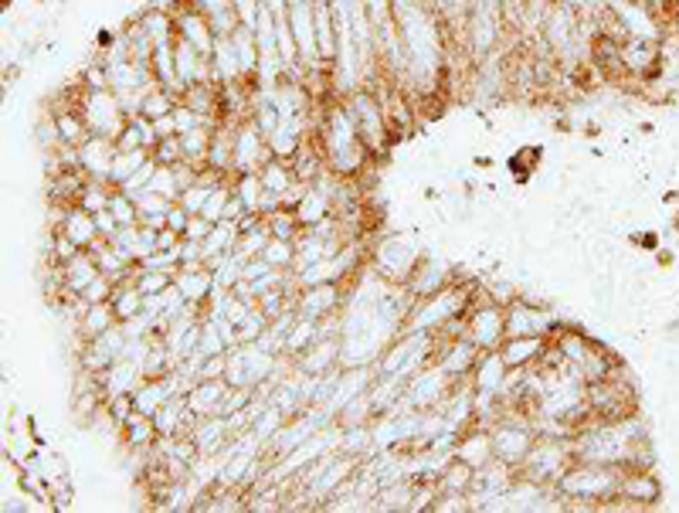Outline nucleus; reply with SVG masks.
Listing matches in <instances>:
<instances>
[{
	"instance_id": "26",
	"label": "nucleus",
	"mask_w": 679,
	"mask_h": 513,
	"mask_svg": "<svg viewBox=\"0 0 679 513\" xmlns=\"http://www.w3.org/2000/svg\"><path fill=\"white\" fill-rule=\"evenodd\" d=\"M153 154L150 150H120L116 154V160H112V187H123L133 174H136V170L139 167H144L147 160H150Z\"/></svg>"
},
{
	"instance_id": "19",
	"label": "nucleus",
	"mask_w": 679,
	"mask_h": 513,
	"mask_svg": "<svg viewBox=\"0 0 679 513\" xmlns=\"http://www.w3.org/2000/svg\"><path fill=\"white\" fill-rule=\"evenodd\" d=\"M211 78L221 85V89H224V85H238V82H245L232 35H218V41H214V51H211Z\"/></svg>"
},
{
	"instance_id": "25",
	"label": "nucleus",
	"mask_w": 679,
	"mask_h": 513,
	"mask_svg": "<svg viewBox=\"0 0 679 513\" xmlns=\"http://www.w3.org/2000/svg\"><path fill=\"white\" fill-rule=\"evenodd\" d=\"M232 194L242 201V208L248 215H259V205H262V178H259V170H248V174H235L232 178Z\"/></svg>"
},
{
	"instance_id": "9",
	"label": "nucleus",
	"mask_w": 679,
	"mask_h": 513,
	"mask_svg": "<svg viewBox=\"0 0 679 513\" xmlns=\"http://www.w3.org/2000/svg\"><path fill=\"white\" fill-rule=\"evenodd\" d=\"M466 337L479 351H499L506 340V306L486 300L479 290V296L466 309Z\"/></svg>"
},
{
	"instance_id": "21",
	"label": "nucleus",
	"mask_w": 679,
	"mask_h": 513,
	"mask_svg": "<svg viewBox=\"0 0 679 513\" xmlns=\"http://www.w3.org/2000/svg\"><path fill=\"white\" fill-rule=\"evenodd\" d=\"M293 211H296V218H299L303 228H317V224H323L326 218L336 215L333 211V197L320 184H309V191L303 194V201Z\"/></svg>"
},
{
	"instance_id": "10",
	"label": "nucleus",
	"mask_w": 679,
	"mask_h": 513,
	"mask_svg": "<svg viewBox=\"0 0 679 513\" xmlns=\"http://www.w3.org/2000/svg\"><path fill=\"white\" fill-rule=\"evenodd\" d=\"M452 282H459L456 279V266H452L448 259H439V255H432V252H424L418 259V266H415V272L408 276L405 290L415 300H424V296L442 293L445 286H452Z\"/></svg>"
},
{
	"instance_id": "15",
	"label": "nucleus",
	"mask_w": 679,
	"mask_h": 513,
	"mask_svg": "<svg viewBox=\"0 0 679 513\" xmlns=\"http://www.w3.org/2000/svg\"><path fill=\"white\" fill-rule=\"evenodd\" d=\"M452 455H456V460H462L466 466H472V469H483V466H490L496 455H493V436H490V425H479V422H472L469 429H462L459 432V442H456V449H452Z\"/></svg>"
},
{
	"instance_id": "1",
	"label": "nucleus",
	"mask_w": 679,
	"mask_h": 513,
	"mask_svg": "<svg viewBox=\"0 0 679 513\" xmlns=\"http://www.w3.org/2000/svg\"><path fill=\"white\" fill-rule=\"evenodd\" d=\"M317 139L323 147V157H326V167L340 178H350L357 181L360 174H367V167H371L374 154L367 150L363 136L350 117V109L344 99H323V109H320V123H317Z\"/></svg>"
},
{
	"instance_id": "18",
	"label": "nucleus",
	"mask_w": 679,
	"mask_h": 513,
	"mask_svg": "<svg viewBox=\"0 0 679 513\" xmlns=\"http://www.w3.org/2000/svg\"><path fill=\"white\" fill-rule=\"evenodd\" d=\"M96 279H99V262H96V255L85 248L72 262L62 266V296H82Z\"/></svg>"
},
{
	"instance_id": "36",
	"label": "nucleus",
	"mask_w": 679,
	"mask_h": 513,
	"mask_svg": "<svg viewBox=\"0 0 679 513\" xmlns=\"http://www.w3.org/2000/svg\"><path fill=\"white\" fill-rule=\"evenodd\" d=\"M672 35L679 38V11H676V17H672Z\"/></svg>"
},
{
	"instance_id": "27",
	"label": "nucleus",
	"mask_w": 679,
	"mask_h": 513,
	"mask_svg": "<svg viewBox=\"0 0 679 513\" xmlns=\"http://www.w3.org/2000/svg\"><path fill=\"white\" fill-rule=\"evenodd\" d=\"M262 259L272 266V269H282V272H293L296 266V242H286V239H272L262 252Z\"/></svg>"
},
{
	"instance_id": "13",
	"label": "nucleus",
	"mask_w": 679,
	"mask_h": 513,
	"mask_svg": "<svg viewBox=\"0 0 679 513\" xmlns=\"http://www.w3.org/2000/svg\"><path fill=\"white\" fill-rule=\"evenodd\" d=\"M120 154V144L112 136H99V133H89L78 144V160H82V174L89 181H106L112 184V160Z\"/></svg>"
},
{
	"instance_id": "6",
	"label": "nucleus",
	"mask_w": 679,
	"mask_h": 513,
	"mask_svg": "<svg viewBox=\"0 0 679 513\" xmlns=\"http://www.w3.org/2000/svg\"><path fill=\"white\" fill-rule=\"evenodd\" d=\"M575 463V445L571 439H554V436H536L533 449L527 452V460L517 473L544 483V487H557V479L571 469Z\"/></svg>"
},
{
	"instance_id": "4",
	"label": "nucleus",
	"mask_w": 679,
	"mask_h": 513,
	"mask_svg": "<svg viewBox=\"0 0 679 513\" xmlns=\"http://www.w3.org/2000/svg\"><path fill=\"white\" fill-rule=\"evenodd\" d=\"M421 255L424 252H421V245L411 235H405V232H387V235L374 239L371 248H367V259H371L367 266H371L381 279L405 286Z\"/></svg>"
},
{
	"instance_id": "24",
	"label": "nucleus",
	"mask_w": 679,
	"mask_h": 513,
	"mask_svg": "<svg viewBox=\"0 0 679 513\" xmlns=\"http://www.w3.org/2000/svg\"><path fill=\"white\" fill-rule=\"evenodd\" d=\"M112 309H116V317H120V323H126V320H136L139 313L147 309V296H144V290L136 286L133 279H126V282H116V293H112Z\"/></svg>"
},
{
	"instance_id": "23",
	"label": "nucleus",
	"mask_w": 679,
	"mask_h": 513,
	"mask_svg": "<svg viewBox=\"0 0 679 513\" xmlns=\"http://www.w3.org/2000/svg\"><path fill=\"white\" fill-rule=\"evenodd\" d=\"M259 178H262V187H266L269 194H279V197H286L289 187L299 181V178H296V170H293V163H289V160H282V157H269V160L259 167Z\"/></svg>"
},
{
	"instance_id": "28",
	"label": "nucleus",
	"mask_w": 679,
	"mask_h": 513,
	"mask_svg": "<svg viewBox=\"0 0 679 513\" xmlns=\"http://www.w3.org/2000/svg\"><path fill=\"white\" fill-rule=\"evenodd\" d=\"M266 221H269V228H272V239L296 242V239L303 235V224H299V218H296V211H293V208H279V211H275V215H269Z\"/></svg>"
},
{
	"instance_id": "17",
	"label": "nucleus",
	"mask_w": 679,
	"mask_h": 513,
	"mask_svg": "<svg viewBox=\"0 0 679 513\" xmlns=\"http://www.w3.org/2000/svg\"><path fill=\"white\" fill-rule=\"evenodd\" d=\"M547 344H551V337H506L499 354H503L509 370H527V367L541 364Z\"/></svg>"
},
{
	"instance_id": "33",
	"label": "nucleus",
	"mask_w": 679,
	"mask_h": 513,
	"mask_svg": "<svg viewBox=\"0 0 679 513\" xmlns=\"http://www.w3.org/2000/svg\"><path fill=\"white\" fill-rule=\"evenodd\" d=\"M208 232H211V221H208L205 215H190V221H187V232H184V239H194V242H205V239H208Z\"/></svg>"
},
{
	"instance_id": "11",
	"label": "nucleus",
	"mask_w": 679,
	"mask_h": 513,
	"mask_svg": "<svg viewBox=\"0 0 679 513\" xmlns=\"http://www.w3.org/2000/svg\"><path fill=\"white\" fill-rule=\"evenodd\" d=\"M618 497L632 503L635 510H649L663 500V483L653 473V466H629V469H621Z\"/></svg>"
},
{
	"instance_id": "12",
	"label": "nucleus",
	"mask_w": 679,
	"mask_h": 513,
	"mask_svg": "<svg viewBox=\"0 0 679 513\" xmlns=\"http://www.w3.org/2000/svg\"><path fill=\"white\" fill-rule=\"evenodd\" d=\"M272 157L266 133L255 126L251 117L238 120L235 126V174H248V170H259Z\"/></svg>"
},
{
	"instance_id": "3",
	"label": "nucleus",
	"mask_w": 679,
	"mask_h": 513,
	"mask_svg": "<svg viewBox=\"0 0 679 513\" xmlns=\"http://www.w3.org/2000/svg\"><path fill=\"white\" fill-rule=\"evenodd\" d=\"M479 296L476 286L469 282H452L442 293L435 296H424V300H415L408 320H405V330H418V333H442L452 320L466 317V309L472 306V300Z\"/></svg>"
},
{
	"instance_id": "35",
	"label": "nucleus",
	"mask_w": 679,
	"mask_h": 513,
	"mask_svg": "<svg viewBox=\"0 0 679 513\" xmlns=\"http://www.w3.org/2000/svg\"><path fill=\"white\" fill-rule=\"evenodd\" d=\"M262 4H266L275 17H286V14H289V0H262Z\"/></svg>"
},
{
	"instance_id": "16",
	"label": "nucleus",
	"mask_w": 679,
	"mask_h": 513,
	"mask_svg": "<svg viewBox=\"0 0 679 513\" xmlns=\"http://www.w3.org/2000/svg\"><path fill=\"white\" fill-rule=\"evenodd\" d=\"M174 286L181 290V296L190 303V306H208V300L214 296V290H218V282H214V272H211V266L208 262H201V266H181L177 272H174Z\"/></svg>"
},
{
	"instance_id": "14",
	"label": "nucleus",
	"mask_w": 679,
	"mask_h": 513,
	"mask_svg": "<svg viewBox=\"0 0 679 513\" xmlns=\"http://www.w3.org/2000/svg\"><path fill=\"white\" fill-rule=\"evenodd\" d=\"M174 27H177V38H181V41H187L190 48H197V51L208 54V59H211L214 41H218V32H214V24L208 21L205 11H197L194 4H184V8L174 14Z\"/></svg>"
},
{
	"instance_id": "31",
	"label": "nucleus",
	"mask_w": 679,
	"mask_h": 513,
	"mask_svg": "<svg viewBox=\"0 0 679 513\" xmlns=\"http://www.w3.org/2000/svg\"><path fill=\"white\" fill-rule=\"evenodd\" d=\"M150 191H157V194H163V197H170V201H177L181 197V178H177V167H157V174H153V184H150Z\"/></svg>"
},
{
	"instance_id": "34",
	"label": "nucleus",
	"mask_w": 679,
	"mask_h": 513,
	"mask_svg": "<svg viewBox=\"0 0 679 513\" xmlns=\"http://www.w3.org/2000/svg\"><path fill=\"white\" fill-rule=\"evenodd\" d=\"M187 221H190V211L184 208V205H174L170 208V215H166V228H174V232H187Z\"/></svg>"
},
{
	"instance_id": "22",
	"label": "nucleus",
	"mask_w": 679,
	"mask_h": 513,
	"mask_svg": "<svg viewBox=\"0 0 679 513\" xmlns=\"http://www.w3.org/2000/svg\"><path fill=\"white\" fill-rule=\"evenodd\" d=\"M116 323H120V317H116V309H112V303H89V309L82 313L75 330H78V340H96Z\"/></svg>"
},
{
	"instance_id": "30",
	"label": "nucleus",
	"mask_w": 679,
	"mask_h": 513,
	"mask_svg": "<svg viewBox=\"0 0 679 513\" xmlns=\"http://www.w3.org/2000/svg\"><path fill=\"white\" fill-rule=\"evenodd\" d=\"M109 211L120 224H139V208H136V197L126 194V191H112V201H109Z\"/></svg>"
},
{
	"instance_id": "2",
	"label": "nucleus",
	"mask_w": 679,
	"mask_h": 513,
	"mask_svg": "<svg viewBox=\"0 0 679 513\" xmlns=\"http://www.w3.org/2000/svg\"><path fill=\"white\" fill-rule=\"evenodd\" d=\"M621 483V466H605V463H581L575 460L571 469L557 479V497L564 503H578L588 510H602L608 500L618 497Z\"/></svg>"
},
{
	"instance_id": "5",
	"label": "nucleus",
	"mask_w": 679,
	"mask_h": 513,
	"mask_svg": "<svg viewBox=\"0 0 679 513\" xmlns=\"http://www.w3.org/2000/svg\"><path fill=\"white\" fill-rule=\"evenodd\" d=\"M347 109H350V117L363 136V144L367 150L374 154V160H381L391 147H394V133H391V123H387V112L378 99V93L371 89V85H363V89L350 93L347 99Z\"/></svg>"
},
{
	"instance_id": "20",
	"label": "nucleus",
	"mask_w": 679,
	"mask_h": 513,
	"mask_svg": "<svg viewBox=\"0 0 679 513\" xmlns=\"http://www.w3.org/2000/svg\"><path fill=\"white\" fill-rule=\"evenodd\" d=\"M120 442L129 452H147L160 442V429L157 422L144 412H133L123 425H120Z\"/></svg>"
},
{
	"instance_id": "7",
	"label": "nucleus",
	"mask_w": 679,
	"mask_h": 513,
	"mask_svg": "<svg viewBox=\"0 0 679 513\" xmlns=\"http://www.w3.org/2000/svg\"><path fill=\"white\" fill-rule=\"evenodd\" d=\"M75 106L89 123V133H99V136H112L116 139L126 126V112H123V102L112 89H85V85H75Z\"/></svg>"
},
{
	"instance_id": "29",
	"label": "nucleus",
	"mask_w": 679,
	"mask_h": 513,
	"mask_svg": "<svg viewBox=\"0 0 679 513\" xmlns=\"http://www.w3.org/2000/svg\"><path fill=\"white\" fill-rule=\"evenodd\" d=\"M133 282L139 290H144V296H157L163 290L174 286V272H160V269H133Z\"/></svg>"
},
{
	"instance_id": "8",
	"label": "nucleus",
	"mask_w": 679,
	"mask_h": 513,
	"mask_svg": "<svg viewBox=\"0 0 679 513\" xmlns=\"http://www.w3.org/2000/svg\"><path fill=\"white\" fill-rule=\"evenodd\" d=\"M459 381L448 375V370L439 364V361H432L429 367H421L415 378H408V384H405V405L411 408V412H439L445 402H448V394H452V388H456Z\"/></svg>"
},
{
	"instance_id": "32",
	"label": "nucleus",
	"mask_w": 679,
	"mask_h": 513,
	"mask_svg": "<svg viewBox=\"0 0 679 513\" xmlns=\"http://www.w3.org/2000/svg\"><path fill=\"white\" fill-rule=\"evenodd\" d=\"M153 160L163 163V167H177L184 160V147H181V136H163L160 144L153 147Z\"/></svg>"
}]
</instances>
